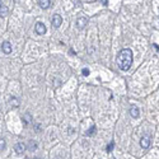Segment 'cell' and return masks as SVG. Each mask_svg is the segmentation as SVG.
Masks as SVG:
<instances>
[{
  "label": "cell",
  "instance_id": "15",
  "mask_svg": "<svg viewBox=\"0 0 159 159\" xmlns=\"http://www.w3.org/2000/svg\"><path fill=\"white\" fill-rule=\"evenodd\" d=\"M83 75H89V70L88 69H84L83 70Z\"/></svg>",
  "mask_w": 159,
  "mask_h": 159
},
{
  "label": "cell",
  "instance_id": "18",
  "mask_svg": "<svg viewBox=\"0 0 159 159\" xmlns=\"http://www.w3.org/2000/svg\"><path fill=\"white\" fill-rule=\"evenodd\" d=\"M153 47H155V48H157V50H158V52H159V47H158L157 45H153Z\"/></svg>",
  "mask_w": 159,
  "mask_h": 159
},
{
  "label": "cell",
  "instance_id": "12",
  "mask_svg": "<svg viewBox=\"0 0 159 159\" xmlns=\"http://www.w3.org/2000/svg\"><path fill=\"white\" fill-rule=\"evenodd\" d=\"M9 103H10L12 106H14V107H18V106H19L18 99H17V98H14V97H12V99L9 101Z\"/></svg>",
  "mask_w": 159,
  "mask_h": 159
},
{
  "label": "cell",
  "instance_id": "5",
  "mask_svg": "<svg viewBox=\"0 0 159 159\" xmlns=\"http://www.w3.org/2000/svg\"><path fill=\"white\" fill-rule=\"evenodd\" d=\"M34 29L38 34H45L46 33V26L43 23H41V22H37V23H36Z\"/></svg>",
  "mask_w": 159,
  "mask_h": 159
},
{
  "label": "cell",
  "instance_id": "8",
  "mask_svg": "<svg viewBox=\"0 0 159 159\" xmlns=\"http://www.w3.org/2000/svg\"><path fill=\"white\" fill-rule=\"evenodd\" d=\"M130 115H131V117H132V119H138L139 115H140V111H139L138 107L132 106V107L130 108Z\"/></svg>",
  "mask_w": 159,
  "mask_h": 159
},
{
  "label": "cell",
  "instance_id": "9",
  "mask_svg": "<svg viewBox=\"0 0 159 159\" xmlns=\"http://www.w3.org/2000/svg\"><path fill=\"white\" fill-rule=\"evenodd\" d=\"M50 0H38V5H40L42 9H47L50 7Z\"/></svg>",
  "mask_w": 159,
  "mask_h": 159
},
{
  "label": "cell",
  "instance_id": "2",
  "mask_svg": "<svg viewBox=\"0 0 159 159\" xmlns=\"http://www.w3.org/2000/svg\"><path fill=\"white\" fill-rule=\"evenodd\" d=\"M87 24H88V17H85V15H81L76 19V27L79 29H83Z\"/></svg>",
  "mask_w": 159,
  "mask_h": 159
},
{
  "label": "cell",
  "instance_id": "7",
  "mask_svg": "<svg viewBox=\"0 0 159 159\" xmlns=\"http://www.w3.org/2000/svg\"><path fill=\"white\" fill-rule=\"evenodd\" d=\"M14 150H15V153H17V154H22V153L26 150V145H24L23 142H18V144H15Z\"/></svg>",
  "mask_w": 159,
  "mask_h": 159
},
{
  "label": "cell",
  "instance_id": "11",
  "mask_svg": "<svg viewBox=\"0 0 159 159\" xmlns=\"http://www.w3.org/2000/svg\"><path fill=\"white\" fill-rule=\"evenodd\" d=\"M28 148H29V150H36L37 149V142L36 141H29Z\"/></svg>",
  "mask_w": 159,
  "mask_h": 159
},
{
  "label": "cell",
  "instance_id": "4",
  "mask_svg": "<svg viewBox=\"0 0 159 159\" xmlns=\"http://www.w3.org/2000/svg\"><path fill=\"white\" fill-rule=\"evenodd\" d=\"M140 146L142 149H148V148L150 146V136L149 135H145L141 138L140 140Z\"/></svg>",
  "mask_w": 159,
  "mask_h": 159
},
{
  "label": "cell",
  "instance_id": "14",
  "mask_svg": "<svg viewBox=\"0 0 159 159\" xmlns=\"http://www.w3.org/2000/svg\"><path fill=\"white\" fill-rule=\"evenodd\" d=\"M113 146H115V141H111L108 145H107V152H111V150L113 149Z\"/></svg>",
  "mask_w": 159,
  "mask_h": 159
},
{
  "label": "cell",
  "instance_id": "10",
  "mask_svg": "<svg viewBox=\"0 0 159 159\" xmlns=\"http://www.w3.org/2000/svg\"><path fill=\"white\" fill-rule=\"evenodd\" d=\"M7 14H8V8L1 3L0 4V17L4 18V17H7Z\"/></svg>",
  "mask_w": 159,
  "mask_h": 159
},
{
  "label": "cell",
  "instance_id": "3",
  "mask_svg": "<svg viewBox=\"0 0 159 159\" xmlns=\"http://www.w3.org/2000/svg\"><path fill=\"white\" fill-rule=\"evenodd\" d=\"M61 23H62V18L60 17L59 14H55L52 17V19H51V24H52L54 28H59V27L61 26Z\"/></svg>",
  "mask_w": 159,
  "mask_h": 159
},
{
  "label": "cell",
  "instance_id": "13",
  "mask_svg": "<svg viewBox=\"0 0 159 159\" xmlns=\"http://www.w3.org/2000/svg\"><path fill=\"white\" fill-rule=\"evenodd\" d=\"M85 134H87V135H88V136L93 135V134H95V126H92V127H90V129H89L88 131H87Z\"/></svg>",
  "mask_w": 159,
  "mask_h": 159
},
{
  "label": "cell",
  "instance_id": "1",
  "mask_svg": "<svg viewBox=\"0 0 159 159\" xmlns=\"http://www.w3.org/2000/svg\"><path fill=\"white\" fill-rule=\"evenodd\" d=\"M132 64V51L130 48H124L117 56V65L121 70H129Z\"/></svg>",
  "mask_w": 159,
  "mask_h": 159
},
{
  "label": "cell",
  "instance_id": "6",
  "mask_svg": "<svg viewBox=\"0 0 159 159\" xmlns=\"http://www.w3.org/2000/svg\"><path fill=\"white\" fill-rule=\"evenodd\" d=\"M1 50H3V52L4 54H10L12 52V43L10 42H8V41H5V42H3L1 43Z\"/></svg>",
  "mask_w": 159,
  "mask_h": 159
},
{
  "label": "cell",
  "instance_id": "19",
  "mask_svg": "<svg viewBox=\"0 0 159 159\" xmlns=\"http://www.w3.org/2000/svg\"><path fill=\"white\" fill-rule=\"evenodd\" d=\"M33 159H41V158H33Z\"/></svg>",
  "mask_w": 159,
  "mask_h": 159
},
{
  "label": "cell",
  "instance_id": "17",
  "mask_svg": "<svg viewBox=\"0 0 159 159\" xmlns=\"http://www.w3.org/2000/svg\"><path fill=\"white\" fill-rule=\"evenodd\" d=\"M101 3H102L103 5H108V0H101Z\"/></svg>",
  "mask_w": 159,
  "mask_h": 159
},
{
  "label": "cell",
  "instance_id": "16",
  "mask_svg": "<svg viewBox=\"0 0 159 159\" xmlns=\"http://www.w3.org/2000/svg\"><path fill=\"white\" fill-rule=\"evenodd\" d=\"M0 145H1V149H4V148H5V140H4V139H1V144H0Z\"/></svg>",
  "mask_w": 159,
  "mask_h": 159
}]
</instances>
